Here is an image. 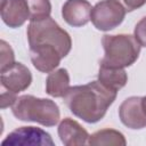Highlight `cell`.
Segmentation results:
<instances>
[{
    "label": "cell",
    "instance_id": "1",
    "mask_svg": "<svg viewBox=\"0 0 146 146\" xmlns=\"http://www.w3.org/2000/svg\"><path fill=\"white\" fill-rule=\"evenodd\" d=\"M116 95L117 91L107 88L97 80L70 87L63 98L73 115L87 123H96L105 116Z\"/></svg>",
    "mask_w": 146,
    "mask_h": 146
},
{
    "label": "cell",
    "instance_id": "2",
    "mask_svg": "<svg viewBox=\"0 0 146 146\" xmlns=\"http://www.w3.org/2000/svg\"><path fill=\"white\" fill-rule=\"evenodd\" d=\"M14 116L21 121L35 122L43 127H54L59 122L58 105L48 98H38L32 95L17 97L11 106Z\"/></svg>",
    "mask_w": 146,
    "mask_h": 146
},
{
    "label": "cell",
    "instance_id": "3",
    "mask_svg": "<svg viewBox=\"0 0 146 146\" xmlns=\"http://www.w3.org/2000/svg\"><path fill=\"white\" fill-rule=\"evenodd\" d=\"M104 48V57L100 65L125 68L131 66L139 57L140 44L131 34H105L102 39Z\"/></svg>",
    "mask_w": 146,
    "mask_h": 146
},
{
    "label": "cell",
    "instance_id": "4",
    "mask_svg": "<svg viewBox=\"0 0 146 146\" xmlns=\"http://www.w3.org/2000/svg\"><path fill=\"white\" fill-rule=\"evenodd\" d=\"M29 47L32 46H52L58 49L60 55L66 57L72 48V39L70 34L62 29L50 16L30 22L27 26Z\"/></svg>",
    "mask_w": 146,
    "mask_h": 146
},
{
    "label": "cell",
    "instance_id": "5",
    "mask_svg": "<svg viewBox=\"0 0 146 146\" xmlns=\"http://www.w3.org/2000/svg\"><path fill=\"white\" fill-rule=\"evenodd\" d=\"M124 8L114 0H102L97 2L90 14V21L99 31H111L117 27L125 17Z\"/></svg>",
    "mask_w": 146,
    "mask_h": 146
},
{
    "label": "cell",
    "instance_id": "6",
    "mask_svg": "<svg viewBox=\"0 0 146 146\" xmlns=\"http://www.w3.org/2000/svg\"><path fill=\"white\" fill-rule=\"evenodd\" d=\"M2 145L52 146L55 143L47 131L36 127H19L11 131L1 143Z\"/></svg>",
    "mask_w": 146,
    "mask_h": 146
},
{
    "label": "cell",
    "instance_id": "7",
    "mask_svg": "<svg viewBox=\"0 0 146 146\" xmlns=\"http://www.w3.org/2000/svg\"><path fill=\"white\" fill-rule=\"evenodd\" d=\"M0 82L3 90L18 94L26 90L32 83L30 70L22 63L15 62L9 67L0 71Z\"/></svg>",
    "mask_w": 146,
    "mask_h": 146
},
{
    "label": "cell",
    "instance_id": "8",
    "mask_svg": "<svg viewBox=\"0 0 146 146\" xmlns=\"http://www.w3.org/2000/svg\"><path fill=\"white\" fill-rule=\"evenodd\" d=\"M119 117L129 129L138 130L146 127V114L141 106V97L131 96L119 107Z\"/></svg>",
    "mask_w": 146,
    "mask_h": 146
},
{
    "label": "cell",
    "instance_id": "9",
    "mask_svg": "<svg viewBox=\"0 0 146 146\" xmlns=\"http://www.w3.org/2000/svg\"><path fill=\"white\" fill-rule=\"evenodd\" d=\"M30 58L38 71L50 73L60 64L63 56L52 46H32L30 47Z\"/></svg>",
    "mask_w": 146,
    "mask_h": 146
},
{
    "label": "cell",
    "instance_id": "10",
    "mask_svg": "<svg viewBox=\"0 0 146 146\" xmlns=\"http://www.w3.org/2000/svg\"><path fill=\"white\" fill-rule=\"evenodd\" d=\"M91 9L87 0H66L62 7V16L68 25L81 27L90 21Z\"/></svg>",
    "mask_w": 146,
    "mask_h": 146
},
{
    "label": "cell",
    "instance_id": "11",
    "mask_svg": "<svg viewBox=\"0 0 146 146\" xmlns=\"http://www.w3.org/2000/svg\"><path fill=\"white\" fill-rule=\"evenodd\" d=\"M1 18L3 23L11 29L22 26L30 19V10L26 0H2Z\"/></svg>",
    "mask_w": 146,
    "mask_h": 146
},
{
    "label": "cell",
    "instance_id": "12",
    "mask_svg": "<svg viewBox=\"0 0 146 146\" xmlns=\"http://www.w3.org/2000/svg\"><path fill=\"white\" fill-rule=\"evenodd\" d=\"M60 141L65 146H79L88 144L89 133L88 131L75 120L71 117L63 119L57 129Z\"/></svg>",
    "mask_w": 146,
    "mask_h": 146
},
{
    "label": "cell",
    "instance_id": "13",
    "mask_svg": "<svg viewBox=\"0 0 146 146\" xmlns=\"http://www.w3.org/2000/svg\"><path fill=\"white\" fill-rule=\"evenodd\" d=\"M70 88V74L66 68H58L49 73L46 80V92L54 97H64Z\"/></svg>",
    "mask_w": 146,
    "mask_h": 146
},
{
    "label": "cell",
    "instance_id": "14",
    "mask_svg": "<svg viewBox=\"0 0 146 146\" xmlns=\"http://www.w3.org/2000/svg\"><path fill=\"white\" fill-rule=\"evenodd\" d=\"M98 81L102 82L107 88L119 91L128 82V75L124 68L110 67L99 64L98 71Z\"/></svg>",
    "mask_w": 146,
    "mask_h": 146
},
{
    "label": "cell",
    "instance_id": "15",
    "mask_svg": "<svg viewBox=\"0 0 146 146\" xmlns=\"http://www.w3.org/2000/svg\"><path fill=\"white\" fill-rule=\"evenodd\" d=\"M88 145L90 146H102V145H127L125 137L122 132L115 129H102L89 136Z\"/></svg>",
    "mask_w": 146,
    "mask_h": 146
},
{
    "label": "cell",
    "instance_id": "16",
    "mask_svg": "<svg viewBox=\"0 0 146 146\" xmlns=\"http://www.w3.org/2000/svg\"><path fill=\"white\" fill-rule=\"evenodd\" d=\"M30 10V22L41 21L50 16L51 3L49 0H26Z\"/></svg>",
    "mask_w": 146,
    "mask_h": 146
},
{
    "label": "cell",
    "instance_id": "17",
    "mask_svg": "<svg viewBox=\"0 0 146 146\" xmlns=\"http://www.w3.org/2000/svg\"><path fill=\"white\" fill-rule=\"evenodd\" d=\"M0 43H1V68L0 71H2L15 63V55H14L11 47L5 40H1Z\"/></svg>",
    "mask_w": 146,
    "mask_h": 146
},
{
    "label": "cell",
    "instance_id": "18",
    "mask_svg": "<svg viewBox=\"0 0 146 146\" xmlns=\"http://www.w3.org/2000/svg\"><path fill=\"white\" fill-rule=\"evenodd\" d=\"M133 35L141 47H146V16L136 24Z\"/></svg>",
    "mask_w": 146,
    "mask_h": 146
},
{
    "label": "cell",
    "instance_id": "19",
    "mask_svg": "<svg viewBox=\"0 0 146 146\" xmlns=\"http://www.w3.org/2000/svg\"><path fill=\"white\" fill-rule=\"evenodd\" d=\"M120 3L125 11H133L146 3V0H114Z\"/></svg>",
    "mask_w": 146,
    "mask_h": 146
},
{
    "label": "cell",
    "instance_id": "20",
    "mask_svg": "<svg viewBox=\"0 0 146 146\" xmlns=\"http://www.w3.org/2000/svg\"><path fill=\"white\" fill-rule=\"evenodd\" d=\"M17 97H16V94L14 92H10V91H2L1 92V108H6L8 106H13L14 103L16 102Z\"/></svg>",
    "mask_w": 146,
    "mask_h": 146
},
{
    "label": "cell",
    "instance_id": "21",
    "mask_svg": "<svg viewBox=\"0 0 146 146\" xmlns=\"http://www.w3.org/2000/svg\"><path fill=\"white\" fill-rule=\"evenodd\" d=\"M141 106H143V110H144V112L146 114V96L141 97Z\"/></svg>",
    "mask_w": 146,
    "mask_h": 146
}]
</instances>
